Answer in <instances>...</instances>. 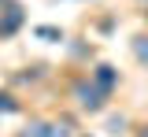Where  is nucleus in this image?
<instances>
[{"label":"nucleus","mask_w":148,"mask_h":137,"mask_svg":"<svg viewBox=\"0 0 148 137\" xmlns=\"http://www.w3.org/2000/svg\"><path fill=\"white\" fill-rule=\"evenodd\" d=\"M0 111H4V115H11V111H18V104L8 97V93H0Z\"/></svg>","instance_id":"obj_6"},{"label":"nucleus","mask_w":148,"mask_h":137,"mask_svg":"<svg viewBox=\"0 0 148 137\" xmlns=\"http://www.w3.org/2000/svg\"><path fill=\"white\" fill-rule=\"evenodd\" d=\"M37 37H45V41H59V30H52V26H37Z\"/></svg>","instance_id":"obj_7"},{"label":"nucleus","mask_w":148,"mask_h":137,"mask_svg":"<svg viewBox=\"0 0 148 137\" xmlns=\"http://www.w3.org/2000/svg\"><path fill=\"white\" fill-rule=\"evenodd\" d=\"M22 137H63V130L59 126H48V122H37L34 130H26Z\"/></svg>","instance_id":"obj_4"},{"label":"nucleus","mask_w":148,"mask_h":137,"mask_svg":"<svg viewBox=\"0 0 148 137\" xmlns=\"http://www.w3.org/2000/svg\"><path fill=\"white\" fill-rule=\"evenodd\" d=\"M133 56L148 67V37H133Z\"/></svg>","instance_id":"obj_5"},{"label":"nucleus","mask_w":148,"mask_h":137,"mask_svg":"<svg viewBox=\"0 0 148 137\" xmlns=\"http://www.w3.org/2000/svg\"><path fill=\"white\" fill-rule=\"evenodd\" d=\"M18 26H22V8H18V4H8V11H4V19H0V37H11Z\"/></svg>","instance_id":"obj_3"},{"label":"nucleus","mask_w":148,"mask_h":137,"mask_svg":"<svg viewBox=\"0 0 148 137\" xmlns=\"http://www.w3.org/2000/svg\"><path fill=\"white\" fill-rule=\"evenodd\" d=\"M115 82H119V71L108 67V63H100V67L92 71V85H96L100 93H111V89H115Z\"/></svg>","instance_id":"obj_2"},{"label":"nucleus","mask_w":148,"mask_h":137,"mask_svg":"<svg viewBox=\"0 0 148 137\" xmlns=\"http://www.w3.org/2000/svg\"><path fill=\"white\" fill-rule=\"evenodd\" d=\"M0 4H8V0H0Z\"/></svg>","instance_id":"obj_10"},{"label":"nucleus","mask_w":148,"mask_h":137,"mask_svg":"<svg viewBox=\"0 0 148 137\" xmlns=\"http://www.w3.org/2000/svg\"><path fill=\"white\" fill-rule=\"evenodd\" d=\"M122 126H126V119H122V115L111 119V134H122Z\"/></svg>","instance_id":"obj_8"},{"label":"nucleus","mask_w":148,"mask_h":137,"mask_svg":"<svg viewBox=\"0 0 148 137\" xmlns=\"http://www.w3.org/2000/svg\"><path fill=\"white\" fill-rule=\"evenodd\" d=\"M74 100H78L85 111H100L104 100H108V93H100L92 82H78V85H74Z\"/></svg>","instance_id":"obj_1"},{"label":"nucleus","mask_w":148,"mask_h":137,"mask_svg":"<svg viewBox=\"0 0 148 137\" xmlns=\"http://www.w3.org/2000/svg\"><path fill=\"white\" fill-rule=\"evenodd\" d=\"M137 137H148V126H145V130H141V134H137Z\"/></svg>","instance_id":"obj_9"}]
</instances>
